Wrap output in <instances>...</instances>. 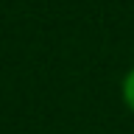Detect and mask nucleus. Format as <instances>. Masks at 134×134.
Returning a JSON list of instances; mask_svg holds the SVG:
<instances>
[{"mask_svg": "<svg viewBox=\"0 0 134 134\" xmlns=\"http://www.w3.org/2000/svg\"><path fill=\"white\" fill-rule=\"evenodd\" d=\"M123 100H126V106L134 112V70L123 78Z\"/></svg>", "mask_w": 134, "mask_h": 134, "instance_id": "nucleus-1", "label": "nucleus"}]
</instances>
